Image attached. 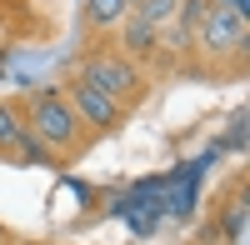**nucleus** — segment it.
<instances>
[{
	"label": "nucleus",
	"instance_id": "nucleus-3",
	"mask_svg": "<svg viewBox=\"0 0 250 245\" xmlns=\"http://www.w3.org/2000/svg\"><path fill=\"white\" fill-rule=\"evenodd\" d=\"M65 75H75V80H85V85H95L100 95H110L115 105L130 110V115L155 95V75L145 70L140 60H130V55L115 45V40H90V45L70 60Z\"/></svg>",
	"mask_w": 250,
	"mask_h": 245
},
{
	"label": "nucleus",
	"instance_id": "nucleus-9",
	"mask_svg": "<svg viewBox=\"0 0 250 245\" xmlns=\"http://www.w3.org/2000/svg\"><path fill=\"white\" fill-rule=\"evenodd\" d=\"M190 245H220V240H205V235H195V240H190Z\"/></svg>",
	"mask_w": 250,
	"mask_h": 245
},
{
	"label": "nucleus",
	"instance_id": "nucleus-2",
	"mask_svg": "<svg viewBox=\"0 0 250 245\" xmlns=\"http://www.w3.org/2000/svg\"><path fill=\"white\" fill-rule=\"evenodd\" d=\"M245 45H250V25L245 15L225 10V5H205V15L190 25V50H185V70L180 75H245Z\"/></svg>",
	"mask_w": 250,
	"mask_h": 245
},
{
	"label": "nucleus",
	"instance_id": "nucleus-5",
	"mask_svg": "<svg viewBox=\"0 0 250 245\" xmlns=\"http://www.w3.org/2000/svg\"><path fill=\"white\" fill-rule=\"evenodd\" d=\"M205 240H220V245H250V205H245V170L230 175L225 195L210 205V220H205Z\"/></svg>",
	"mask_w": 250,
	"mask_h": 245
},
{
	"label": "nucleus",
	"instance_id": "nucleus-10",
	"mask_svg": "<svg viewBox=\"0 0 250 245\" xmlns=\"http://www.w3.org/2000/svg\"><path fill=\"white\" fill-rule=\"evenodd\" d=\"M15 245H45V240H15Z\"/></svg>",
	"mask_w": 250,
	"mask_h": 245
},
{
	"label": "nucleus",
	"instance_id": "nucleus-8",
	"mask_svg": "<svg viewBox=\"0 0 250 245\" xmlns=\"http://www.w3.org/2000/svg\"><path fill=\"white\" fill-rule=\"evenodd\" d=\"M15 240H20V235H15V230L5 225V220H0V245H15Z\"/></svg>",
	"mask_w": 250,
	"mask_h": 245
},
{
	"label": "nucleus",
	"instance_id": "nucleus-1",
	"mask_svg": "<svg viewBox=\"0 0 250 245\" xmlns=\"http://www.w3.org/2000/svg\"><path fill=\"white\" fill-rule=\"evenodd\" d=\"M15 105H20V120H25V130H30L40 145L50 150L55 170L80 165V160L95 150V140H90V135H85V125L75 120V110H70V100H65V90H60V85L20 90V95H15Z\"/></svg>",
	"mask_w": 250,
	"mask_h": 245
},
{
	"label": "nucleus",
	"instance_id": "nucleus-7",
	"mask_svg": "<svg viewBox=\"0 0 250 245\" xmlns=\"http://www.w3.org/2000/svg\"><path fill=\"white\" fill-rule=\"evenodd\" d=\"M20 140H25V120H20L15 95H0V160H15Z\"/></svg>",
	"mask_w": 250,
	"mask_h": 245
},
{
	"label": "nucleus",
	"instance_id": "nucleus-4",
	"mask_svg": "<svg viewBox=\"0 0 250 245\" xmlns=\"http://www.w3.org/2000/svg\"><path fill=\"white\" fill-rule=\"evenodd\" d=\"M60 90H65V100H70V110H75V120L85 125V135L95 140H110V135H120L125 125H130V110H120L110 95H100L95 85H85V80H75V75H65L60 80Z\"/></svg>",
	"mask_w": 250,
	"mask_h": 245
},
{
	"label": "nucleus",
	"instance_id": "nucleus-6",
	"mask_svg": "<svg viewBox=\"0 0 250 245\" xmlns=\"http://www.w3.org/2000/svg\"><path fill=\"white\" fill-rule=\"evenodd\" d=\"M130 15V0H85V30L95 40H105L115 35V25Z\"/></svg>",
	"mask_w": 250,
	"mask_h": 245
}]
</instances>
